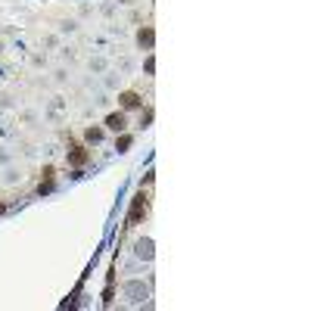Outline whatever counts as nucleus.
I'll return each mask as SVG.
<instances>
[{"instance_id": "7ed1b4c3", "label": "nucleus", "mask_w": 311, "mask_h": 311, "mask_svg": "<svg viewBox=\"0 0 311 311\" xmlns=\"http://www.w3.org/2000/svg\"><path fill=\"white\" fill-rule=\"evenodd\" d=\"M118 103H121V109H137L140 106V94H134V90H125V94H118Z\"/></svg>"}, {"instance_id": "1a4fd4ad", "label": "nucleus", "mask_w": 311, "mask_h": 311, "mask_svg": "<svg viewBox=\"0 0 311 311\" xmlns=\"http://www.w3.org/2000/svg\"><path fill=\"white\" fill-rule=\"evenodd\" d=\"M0 212H4V205H0Z\"/></svg>"}, {"instance_id": "0eeeda50", "label": "nucleus", "mask_w": 311, "mask_h": 311, "mask_svg": "<svg viewBox=\"0 0 311 311\" xmlns=\"http://www.w3.org/2000/svg\"><path fill=\"white\" fill-rule=\"evenodd\" d=\"M87 140H90V143H100V140H103V131H100V128H90V131H87Z\"/></svg>"}, {"instance_id": "f03ea898", "label": "nucleus", "mask_w": 311, "mask_h": 311, "mask_svg": "<svg viewBox=\"0 0 311 311\" xmlns=\"http://www.w3.org/2000/svg\"><path fill=\"white\" fill-rule=\"evenodd\" d=\"M106 128H109V131H115V134H121L125 128H128L125 112H112V115H106Z\"/></svg>"}, {"instance_id": "f257e3e1", "label": "nucleus", "mask_w": 311, "mask_h": 311, "mask_svg": "<svg viewBox=\"0 0 311 311\" xmlns=\"http://www.w3.org/2000/svg\"><path fill=\"white\" fill-rule=\"evenodd\" d=\"M146 196L140 193L137 199H134V205H131V215H128V224H140V218H146Z\"/></svg>"}, {"instance_id": "20e7f679", "label": "nucleus", "mask_w": 311, "mask_h": 311, "mask_svg": "<svg viewBox=\"0 0 311 311\" xmlns=\"http://www.w3.org/2000/svg\"><path fill=\"white\" fill-rule=\"evenodd\" d=\"M84 162H87V149H84V146H72V149H69V165L81 168Z\"/></svg>"}, {"instance_id": "423d86ee", "label": "nucleus", "mask_w": 311, "mask_h": 311, "mask_svg": "<svg viewBox=\"0 0 311 311\" xmlns=\"http://www.w3.org/2000/svg\"><path fill=\"white\" fill-rule=\"evenodd\" d=\"M131 143H134L131 134H121V137L115 140V149H118V152H128V149H131Z\"/></svg>"}, {"instance_id": "39448f33", "label": "nucleus", "mask_w": 311, "mask_h": 311, "mask_svg": "<svg viewBox=\"0 0 311 311\" xmlns=\"http://www.w3.org/2000/svg\"><path fill=\"white\" fill-rule=\"evenodd\" d=\"M152 41H156V32L149 28V25H146V28H140V32H137V44H140L143 50H149V47H152Z\"/></svg>"}, {"instance_id": "6e6552de", "label": "nucleus", "mask_w": 311, "mask_h": 311, "mask_svg": "<svg viewBox=\"0 0 311 311\" xmlns=\"http://www.w3.org/2000/svg\"><path fill=\"white\" fill-rule=\"evenodd\" d=\"M149 121H152V109H146V112H143V115H140V125H143V128H146V125H149Z\"/></svg>"}]
</instances>
